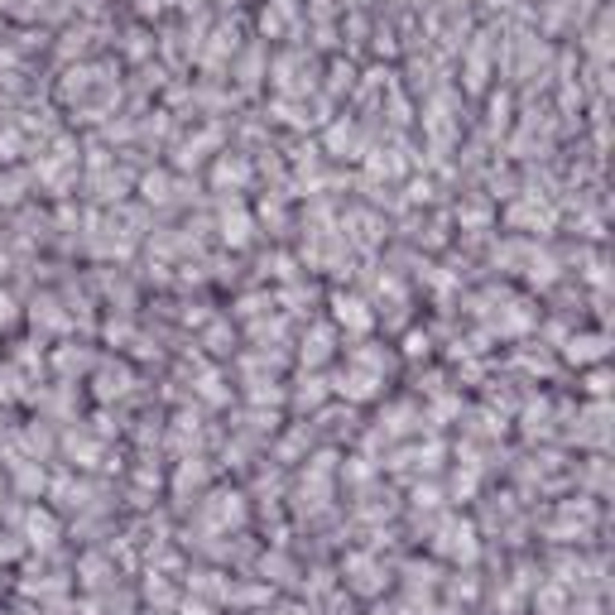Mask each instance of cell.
Segmentation results:
<instances>
[{"instance_id":"cell-1","label":"cell","mask_w":615,"mask_h":615,"mask_svg":"<svg viewBox=\"0 0 615 615\" xmlns=\"http://www.w3.org/2000/svg\"><path fill=\"white\" fill-rule=\"evenodd\" d=\"M332 317H336V327H351V332H365V327H371V313H365L361 299H342V294H336V299H332Z\"/></svg>"}]
</instances>
